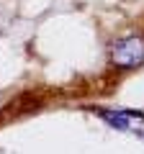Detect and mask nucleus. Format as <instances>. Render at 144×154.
Instances as JSON below:
<instances>
[{
	"mask_svg": "<svg viewBox=\"0 0 144 154\" xmlns=\"http://www.w3.org/2000/svg\"><path fill=\"white\" fill-rule=\"evenodd\" d=\"M111 64L116 69H136L144 64V36L142 33H126L116 38L108 49Z\"/></svg>",
	"mask_w": 144,
	"mask_h": 154,
	"instance_id": "1",
	"label": "nucleus"
},
{
	"mask_svg": "<svg viewBox=\"0 0 144 154\" xmlns=\"http://www.w3.org/2000/svg\"><path fill=\"white\" fill-rule=\"evenodd\" d=\"M98 116L108 126L144 139V116L136 113V110H98Z\"/></svg>",
	"mask_w": 144,
	"mask_h": 154,
	"instance_id": "2",
	"label": "nucleus"
}]
</instances>
